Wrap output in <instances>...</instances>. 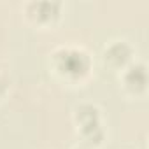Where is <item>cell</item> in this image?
<instances>
[{
	"label": "cell",
	"instance_id": "obj_7",
	"mask_svg": "<svg viewBox=\"0 0 149 149\" xmlns=\"http://www.w3.org/2000/svg\"><path fill=\"white\" fill-rule=\"evenodd\" d=\"M4 90H6V83L2 81V77H0V95L4 93Z\"/></svg>",
	"mask_w": 149,
	"mask_h": 149
},
{
	"label": "cell",
	"instance_id": "obj_6",
	"mask_svg": "<svg viewBox=\"0 0 149 149\" xmlns=\"http://www.w3.org/2000/svg\"><path fill=\"white\" fill-rule=\"evenodd\" d=\"M83 135H84V139L88 140V142H100L102 140V137H104V132H102V128H100V123L98 125H93V126H86V128H83Z\"/></svg>",
	"mask_w": 149,
	"mask_h": 149
},
{
	"label": "cell",
	"instance_id": "obj_2",
	"mask_svg": "<svg viewBox=\"0 0 149 149\" xmlns=\"http://www.w3.org/2000/svg\"><path fill=\"white\" fill-rule=\"evenodd\" d=\"M125 81L126 84L132 88V90H142L147 83V72H146V67L144 65H133L128 68L126 76H125Z\"/></svg>",
	"mask_w": 149,
	"mask_h": 149
},
{
	"label": "cell",
	"instance_id": "obj_3",
	"mask_svg": "<svg viewBox=\"0 0 149 149\" xmlns=\"http://www.w3.org/2000/svg\"><path fill=\"white\" fill-rule=\"evenodd\" d=\"M105 56H107V60H111L112 63L123 65V63H126V61L130 60L132 49H130V46H128L126 42H114V44L105 51Z\"/></svg>",
	"mask_w": 149,
	"mask_h": 149
},
{
	"label": "cell",
	"instance_id": "obj_1",
	"mask_svg": "<svg viewBox=\"0 0 149 149\" xmlns=\"http://www.w3.org/2000/svg\"><path fill=\"white\" fill-rule=\"evenodd\" d=\"M56 63L61 72H65L67 76H72V77L84 76L90 68V58L81 49H63L56 56Z\"/></svg>",
	"mask_w": 149,
	"mask_h": 149
},
{
	"label": "cell",
	"instance_id": "obj_4",
	"mask_svg": "<svg viewBox=\"0 0 149 149\" xmlns=\"http://www.w3.org/2000/svg\"><path fill=\"white\" fill-rule=\"evenodd\" d=\"M77 121L81 123L83 128L86 126H93V125H98V109L86 104V105H81L77 109Z\"/></svg>",
	"mask_w": 149,
	"mask_h": 149
},
{
	"label": "cell",
	"instance_id": "obj_5",
	"mask_svg": "<svg viewBox=\"0 0 149 149\" xmlns=\"http://www.w3.org/2000/svg\"><path fill=\"white\" fill-rule=\"evenodd\" d=\"M32 7L35 9V13H37L39 18L49 19V18H54L58 14L60 4L58 2H35V4H32Z\"/></svg>",
	"mask_w": 149,
	"mask_h": 149
}]
</instances>
